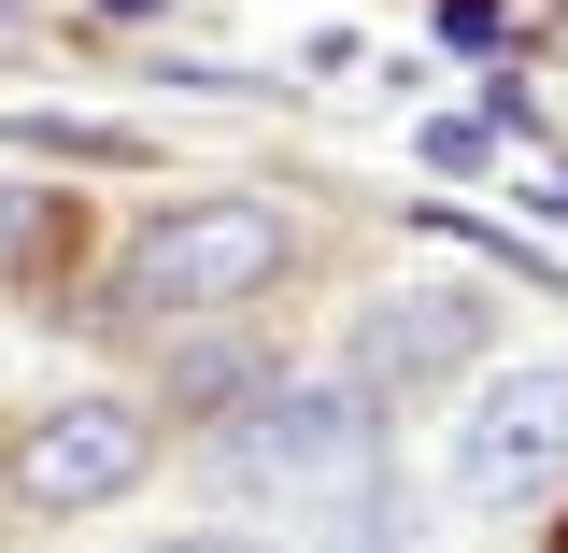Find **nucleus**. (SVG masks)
<instances>
[{"label":"nucleus","mask_w":568,"mask_h":553,"mask_svg":"<svg viewBox=\"0 0 568 553\" xmlns=\"http://www.w3.org/2000/svg\"><path fill=\"white\" fill-rule=\"evenodd\" d=\"M0 142H29V156H85V171H142V129H114V114H0Z\"/></svg>","instance_id":"0eeeda50"},{"label":"nucleus","mask_w":568,"mask_h":553,"mask_svg":"<svg viewBox=\"0 0 568 553\" xmlns=\"http://www.w3.org/2000/svg\"><path fill=\"white\" fill-rule=\"evenodd\" d=\"M497 355V298L484 284H398V298H369L355 313V398L384 412V398H440V383H469Z\"/></svg>","instance_id":"20e7f679"},{"label":"nucleus","mask_w":568,"mask_h":553,"mask_svg":"<svg viewBox=\"0 0 568 553\" xmlns=\"http://www.w3.org/2000/svg\"><path fill=\"white\" fill-rule=\"evenodd\" d=\"M540 483H568V355H511L455 412V496L469 511H526Z\"/></svg>","instance_id":"7ed1b4c3"},{"label":"nucleus","mask_w":568,"mask_h":553,"mask_svg":"<svg viewBox=\"0 0 568 553\" xmlns=\"http://www.w3.org/2000/svg\"><path fill=\"white\" fill-rule=\"evenodd\" d=\"M413 483H384V469H355V483H327V553H413Z\"/></svg>","instance_id":"423d86ee"},{"label":"nucleus","mask_w":568,"mask_h":553,"mask_svg":"<svg viewBox=\"0 0 568 553\" xmlns=\"http://www.w3.org/2000/svg\"><path fill=\"white\" fill-rule=\"evenodd\" d=\"M284 213L271 199H185L156 213L129 242V270H114V313H142V327H200V313H242V298H271L284 284Z\"/></svg>","instance_id":"f257e3e1"},{"label":"nucleus","mask_w":568,"mask_h":553,"mask_svg":"<svg viewBox=\"0 0 568 553\" xmlns=\"http://www.w3.org/2000/svg\"><path fill=\"white\" fill-rule=\"evenodd\" d=\"M355 469H384V412L355 383H256L213 440V483H242V496H327Z\"/></svg>","instance_id":"f03ea898"},{"label":"nucleus","mask_w":568,"mask_h":553,"mask_svg":"<svg viewBox=\"0 0 568 553\" xmlns=\"http://www.w3.org/2000/svg\"><path fill=\"white\" fill-rule=\"evenodd\" d=\"M156 469V412L142 398H58V412L14 440V496L29 511H100Z\"/></svg>","instance_id":"39448f33"},{"label":"nucleus","mask_w":568,"mask_h":553,"mask_svg":"<svg viewBox=\"0 0 568 553\" xmlns=\"http://www.w3.org/2000/svg\"><path fill=\"white\" fill-rule=\"evenodd\" d=\"M156 553H271V540H227V525H200V540H156Z\"/></svg>","instance_id":"1a4fd4ad"},{"label":"nucleus","mask_w":568,"mask_h":553,"mask_svg":"<svg viewBox=\"0 0 568 553\" xmlns=\"http://www.w3.org/2000/svg\"><path fill=\"white\" fill-rule=\"evenodd\" d=\"M43 242H58V213H43V199H0V270H29Z\"/></svg>","instance_id":"6e6552de"}]
</instances>
